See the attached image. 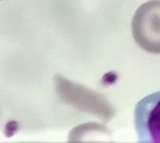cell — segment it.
<instances>
[{"mask_svg": "<svg viewBox=\"0 0 160 143\" xmlns=\"http://www.w3.org/2000/svg\"><path fill=\"white\" fill-rule=\"evenodd\" d=\"M132 34L142 50L160 54V0L142 3L132 20Z\"/></svg>", "mask_w": 160, "mask_h": 143, "instance_id": "7a4b0ae2", "label": "cell"}, {"mask_svg": "<svg viewBox=\"0 0 160 143\" xmlns=\"http://www.w3.org/2000/svg\"><path fill=\"white\" fill-rule=\"evenodd\" d=\"M54 85L60 100L76 110L94 115L103 121H109L114 116L113 106L100 93L73 82L61 74L55 75Z\"/></svg>", "mask_w": 160, "mask_h": 143, "instance_id": "6da1fadb", "label": "cell"}, {"mask_svg": "<svg viewBox=\"0 0 160 143\" xmlns=\"http://www.w3.org/2000/svg\"><path fill=\"white\" fill-rule=\"evenodd\" d=\"M98 135L110 136V132L108 129L103 125L90 122L78 125L72 129L69 134V140H82L87 136H95Z\"/></svg>", "mask_w": 160, "mask_h": 143, "instance_id": "277c9868", "label": "cell"}, {"mask_svg": "<svg viewBox=\"0 0 160 143\" xmlns=\"http://www.w3.org/2000/svg\"><path fill=\"white\" fill-rule=\"evenodd\" d=\"M138 141L160 143V91L146 95L134 109Z\"/></svg>", "mask_w": 160, "mask_h": 143, "instance_id": "3957f363", "label": "cell"}, {"mask_svg": "<svg viewBox=\"0 0 160 143\" xmlns=\"http://www.w3.org/2000/svg\"><path fill=\"white\" fill-rule=\"evenodd\" d=\"M0 1H2V0H0Z\"/></svg>", "mask_w": 160, "mask_h": 143, "instance_id": "5b68a950", "label": "cell"}]
</instances>
